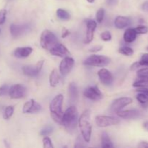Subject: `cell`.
<instances>
[{"instance_id": "16", "label": "cell", "mask_w": 148, "mask_h": 148, "mask_svg": "<svg viewBox=\"0 0 148 148\" xmlns=\"http://www.w3.org/2000/svg\"><path fill=\"white\" fill-rule=\"evenodd\" d=\"M119 117L126 119H134L138 118L140 116V113L138 110H127V111H120L116 113Z\"/></svg>"}, {"instance_id": "7", "label": "cell", "mask_w": 148, "mask_h": 148, "mask_svg": "<svg viewBox=\"0 0 148 148\" xmlns=\"http://www.w3.org/2000/svg\"><path fill=\"white\" fill-rule=\"evenodd\" d=\"M27 90L24 85L21 84H16L10 88L9 95L12 99H19L25 96Z\"/></svg>"}, {"instance_id": "38", "label": "cell", "mask_w": 148, "mask_h": 148, "mask_svg": "<svg viewBox=\"0 0 148 148\" xmlns=\"http://www.w3.org/2000/svg\"><path fill=\"white\" fill-rule=\"evenodd\" d=\"M137 75L138 77H148V68H144L138 70Z\"/></svg>"}, {"instance_id": "31", "label": "cell", "mask_w": 148, "mask_h": 148, "mask_svg": "<svg viewBox=\"0 0 148 148\" xmlns=\"http://www.w3.org/2000/svg\"><path fill=\"white\" fill-rule=\"evenodd\" d=\"M137 34H146L148 33V27L145 25H139L135 28Z\"/></svg>"}, {"instance_id": "15", "label": "cell", "mask_w": 148, "mask_h": 148, "mask_svg": "<svg viewBox=\"0 0 148 148\" xmlns=\"http://www.w3.org/2000/svg\"><path fill=\"white\" fill-rule=\"evenodd\" d=\"M97 23L96 22L92 20H89L87 22V32L86 37H85V43H90L93 39L94 32L96 29Z\"/></svg>"}, {"instance_id": "8", "label": "cell", "mask_w": 148, "mask_h": 148, "mask_svg": "<svg viewBox=\"0 0 148 148\" xmlns=\"http://www.w3.org/2000/svg\"><path fill=\"white\" fill-rule=\"evenodd\" d=\"M75 64V60L70 56H65L59 64V71L62 75L66 76L71 72Z\"/></svg>"}, {"instance_id": "23", "label": "cell", "mask_w": 148, "mask_h": 148, "mask_svg": "<svg viewBox=\"0 0 148 148\" xmlns=\"http://www.w3.org/2000/svg\"><path fill=\"white\" fill-rule=\"evenodd\" d=\"M133 86L135 88H148V77H139L133 84Z\"/></svg>"}, {"instance_id": "5", "label": "cell", "mask_w": 148, "mask_h": 148, "mask_svg": "<svg viewBox=\"0 0 148 148\" xmlns=\"http://www.w3.org/2000/svg\"><path fill=\"white\" fill-rule=\"evenodd\" d=\"M111 59L102 55H92L84 61L83 64L86 66L104 67L109 64Z\"/></svg>"}, {"instance_id": "24", "label": "cell", "mask_w": 148, "mask_h": 148, "mask_svg": "<svg viewBox=\"0 0 148 148\" xmlns=\"http://www.w3.org/2000/svg\"><path fill=\"white\" fill-rule=\"evenodd\" d=\"M59 82V75L58 71L56 69H53L51 72L50 77H49V82L51 87H56Z\"/></svg>"}, {"instance_id": "30", "label": "cell", "mask_w": 148, "mask_h": 148, "mask_svg": "<svg viewBox=\"0 0 148 148\" xmlns=\"http://www.w3.org/2000/svg\"><path fill=\"white\" fill-rule=\"evenodd\" d=\"M104 14H105V10L103 8H100L96 12V20L98 23H101L103 20Z\"/></svg>"}, {"instance_id": "9", "label": "cell", "mask_w": 148, "mask_h": 148, "mask_svg": "<svg viewBox=\"0 0 148 148\" xmlns=\"http://www.w3.org/2000/svg\"><path fill=\"white\" fill-rule=\"evenodd\" d=\"M132 103V99L131 98H129V97L117 98L113 102L111 106V109L114 112L117 113L121 111L122 108H124L125 106L131 104Z\"/></svg>"}, {"instance_id": "32", "label": "cell", "mask_w": 148, "mask_h": 148, "mask_svg": "<svg viewBox=\"0 0 148 148\" xmlns=\"http://www.w3.org/2000/svg\"><path fill=\"white\" fill-rule=\"evenodd\" d=\"M85 140H84L83 137H78L77 139L76 140V143H75V147H86V145L84 144V143H85ZM87 143V142H86Z\"/></svg>"}, {"instance_id": "6", "label": "cell", "mask_w": 148, "mask_h": 148, "mask_svg": "<svg viewBox=\"0 0 148 148\" xmlns=\"http://www.w3.org/2000/svg\"><path fill=\"white\" fill-rule=\"evenodd\" d=\"M95 123L99 127H107L116 125L119 123L118 119L108 116H98L95 118Z\"/></svg>"}, {"instance_id": "40", "label": "cell", "mask_w": 148, "mask_h": 148, "mask_svg": "<svg viewBox=\"0 0 148 148\" xmlns=\"http://www.w3.org/2000/svg\"><path fill=\"white\" fill-rule=\"evenodd\" d=\"M118 0H106V3L109 6H114L117 4Z\"/></svg>"}, {"instance_id": "29", "label": "cell", "mask_w": 148, "mask_h": 148, "mask_svg": "<svg viewBox=\"0 0 148 148\" xmlns=\"http://www.w3.org/2000/svg\"><path fill=\"white\" fill-rule=\"evenodd\" d=\"M53 127H51V126H46V127H44V128L40 131V134H41L42 136L46 137V136H48L49 135V134H51V133L53 132Z\"/></svg>"}, {"instance_id": "45", "label": "cell", "mask_w": 148, "mask_h": 148, "mask_svg": "<svg viewBox=\"0 0 148 148\" xmlns=\"http://www.w3.org/2000/svg\"><path fill=\"white\" fill-rule=\"evenodd\" d=\"M143 127H144V128L147 131H148V121L144 123V124H143Z\"/></svg>"}, {"instance_id": "26", "label": "cell", "mask_w": 148, "mask_h": 148, "mask_svg": "<svg viewBox=\"0 0 148 148\" xmlns=\"http://www.w3.org/2000/svg\"><path fill=\"white\" fill-rule=\"evenodd\" d=\"M14 106H9L6 107L4 114H3V118L6 120L11 118L12 116L14 114Z\"/></svg>"}, {"instance_id": "41", "label": "cell", "mask_w": 148, "mask_h": 148, "mask_svg": "<svg viewBox=\"0 0 148 148\" xmlns=\"http://www.w3.org/2000/svg\"><path fill=\"white\" fill-rule=\"evenodd\" d=\"M102 49V46H95V47L92 48V49L90 50V51L91 52H97V51H99L100 50H101Z\"/></svg>"}, {"instance_id": "13", "label": "cell", "mask_w": 148, "mask_h": 148, "mask_svg": "<svg viewBox=\"0 0 148 148\" xmlns=\"http://www.w3.org/2000/svg\"><path fill=\"white\" fill-rule=\"evenodd\" d=\"M50 53L54 56H59V57H65L70 55V53L68 51V49L64 46L63 44L58 43L55 45L53 48L50 50Z\"/></svg>"}, {"instance_id": "1", "label": "cell", "mask_w": 148, "mask_h": 148, "mask_svg": "<svg viewBox=\"0 0 148 148\" xmlns=\"http://www.w3.org/2000/svg\"><path fill=\"white\" fill-rule=\"evenodd\" d=\"M64 96L62 94H59L54 97L51 102L49 108H50L51 116L55 122L62 125L63 112H62V104H63Z\"/></svg>"}, {"instance_id": "39", "label": "cell", "mask_w": 148, "mask_h": 148, "mask_svg": "<svg viewBox=\"0 0 148 148\" xmlns=\"http://www.w3.org/2000/svg\"><path fill=\"white\" fill-rule=\"evenodd\" d=\"M140 66H140V63H139V62H134V64H133L131 66H130V69H131V70H136V69H138L139 67H140Z\"/></svg>"}, {"instance_id": "47", "label": "cell", "mask_w": 148, "mask_h": 148, "mask_svg": "<svg viewBox=\"0 0 148 148\" xmlns=\"http://www.w3.org/2000/svg\"><path fill=\"white\" fill-rule=\"evenodd\" d=\"M147 50H148V46H147Z\"/></svg>"}, {"instance_id": "3", "label": "cell", "mask_w": 148, "mask_h": 148, "mask_svg": "<svg viewBox=\"0 0 148 148\" xmlns=\"http://www.w3.org/2000/svg\"><path fill=\"white\" fill-rule=\"evenodd\" d=\"M79 129H80L82 136L84 140L89 143L91 137V132H92V126L90 124V111L86 110L84 111L79 119Z\"/></svg>"}, {"instance_id": "11", "label": "cell", "mask_w": 148, "mask_h": 148, "mask_svg": "<svg viewBox=\"0 0 148 148\" xmlns=\"http://www.w3.org/2000/svg\"><path fill=\"white\" fill-rule=\"evenodd\" d=\"M41 109V106L34 99H30L24 104L23 108V114H35Z\"/></svg>"}, {"instance_id": "46", "label": "cell", "mask_w": 148, "mask_h": 148, "mask_svg": "<svg viewBox=\"0 0 148 148\" xmlns=\"http://www.w3.org/2000/svg\"><path fill=\"white\" fill-rule=\"evenodd\" d=\"M87 1H88L89 3H92V2H94V1H95V0H87Z\"/></svg>"}, {"instance_id": "36", "label": "cell", "mask_w": 148, "mask_h": 148, "mask_svg": "<svg viewBox=\"0 0 148 148\" xmlns=\"http://www.w3.org/2000/svg\"><path fill=\"white\" fill-rule=\"evenodd\" d=\"M101 38L104 41H109V40H111V34L110 33V32L108 31H105L103 33H102L101 34Z\"/></svg>"}, {"instance_id": "12", "label": "cell", "mask_w": 148, "mask_h": 148, "mask_svg": "<svg viewBox=\"0 0 148 148\" xmlns=\"http://www.w3.org/2000/svg\"><path fill=\"white\" fill-rule=\"evenodd\" d=\"M98 75L100 80L103 85L108 86L112 84L113 81H114V77H113L112 74L108 69H105V68L100 69L98 72Z\"/></svg>"}, {"instance_id": "33", "label": "cell", "mask_w": 148, "mask_h": 148, "mask_svg": "<svg viewBox=\"0 0 148 148\" xmlns=\"http://www.w3.org/2000/svg\"><path fill=\"white\" fill-rule=\"evenodd\" d=\"M43 147L44 148H53V146L52 145L51 140H50L49 137H48L47 136L44 137V138L43 139Z\"/></svg>"}, {"instance_id": "25", "label": "cell", "mask_w": 148, "mask_h": 148, "mask_svg": "<svg viewBox=\"0 0 148 148\" xmlns=\"http://www.w3.org/2000/svg\"><path fill=\"white\" fill-rule=\"evenodd\" d=\"M56 14H57V17L62 20H68L70 19L69 13L63 9H58L56 11Z\"/></svg>"}, {"instance_id": "37", "label": "cell", "mask_w": 148, "mask_h": 148, "mask_svg": "<svg viewBox=\"0 0 148 148\" xmlns=\"http://www.w3.org/2000/svg\"><path fill=\"white\" fill-rule=\"evenodd\" d=\"M7 10L3 9L0 10V25L4 24L6 20V17H7Z\"/></svg>"}, {"instance_id": "14", "label": "cell", "mask_w": 148, "mask_h": 148, "mask_svg": "<svg viewBox=\"0 0 148 148\" xmlns=\"http://www.w3.org/2000/svg\"><path fill=\"white\" fill-rule=\"evenodd\" d=\"M29 27L27 25H15V24H12L10 25V33L12 36V37L14 38H17L20 36H21L22 34H23L24 33L29 31Z\"/></svg>"}, {"instance_id": "21", "label": "cell", "mask_w": 148, "mask_h": 148, "mask_svg": "<svg viewBox=\"0 0 148 148\" xmlns=\"http://www.w3.org/2000/svg\"><path fill=\"white\" fill-rule=\"evenodd\" d=\"M137 32L134 28H128L124 34V40L126 43H131L135 40L137 38Z\"/></svg>"}, {"instance_id": "19", "label": "cell", "mask_w": 148, "mask_h": 148, "mask_svg": "<svg viewBox=\"0 0 148 148\" xmlns=\"http://www.w3.org/2000/svg\"><path fill=\"white\" fill-rule=\"evenodd\" d=\"M23 72L24 75L28 77H36L40 73V71L38 69L36 65H27L23 67Z\"/></svg>"}, {"instance_id": "22", "label": "cell", "mask_w": 148, "mask_h": 148, "mask_svg": "<svg viewBox=\"0 0 148 148\" xmlns=\"http://www.w3.org/2000/svg\"><path fill=\"white\" fill-rule=\"evenodd\" d=\"M101 146L102 147H114L112 142L110 140L109 136L108 135L106 132H103L101 135Z\"/></svg>"}, {"instance_id": "4", "label": "cell", "mask_w": 148, "mask_h": 148, "mask_svg": "<svg viewBox=\"0 0 148 148\" xmlns=\"http://www.w3.org/2000/svg\"><path fill=\"white\" fill-rule=\"evenodd\" d=\"M58 43V39L51 31L45 30L40 36V45L44 49L50 51Z\"/></svg>"}, {"instance_id": "34", "label": "cell", "mask_w": 148, "mask_h": 148, "mask_svg": "<svg viewBox=\"0 0 148 148\" xmlns=\"http://www.w3.org/2000/svg\"><path fill=\"white\" fill-rule=\"evenodd\" d=\"M10 87L7 85H3L0 86V96H4L9 94Z\"/></svg>"}, {"instance_id": "2", "label": "cell", "mask_w": 148, "mask_h": 148, "mask_svg": "<svg viewBox=\"0 0 148 148\" xmlns=\"http://www.w3.org/2000/svg\"><path fill=\"white\" fill-rule=\"evenodd\" d=\"M78 121V111L76 107L73 106L69 107L63 114L62 125L67 130H73L76 128Z\"/></svg>"}, {"instance_id": "44", "label": "cell", "mask_w": 148, "mask_h": 148, "mask_svg": "<svg viewBox=\"0 0 148 148\" xmlns=\"http://www.w3.org/2000/svg\"><path fill=\"white\" fill-rule=\"evenodd\" d=\"M70 34V33H69V31L68 30H66V29H64L63 31V33H62V37L63 38H66V36H69V35Z\"/></svg>"}, {"instance_id": "18", "label": "cell", "mask_w": 148, "mask_h": 148, "mask_svg": "<svg viewBox=\"0 0 148 148\" xmlns=\"http://www.w3.org/2000/svg\"><path fill=\"white\" fill-rule=\"evenodd\" d=\"M131 24V20L129 17L118 16L115 20V26L118 29H123Z\"/></svg>"}, {"instance_id": "42", "label": "cell", "mask_w": 148, "mask_h": 148, "mask_svg": "<svg viewBox=\"0 0 148 148\" xmlns=\"http://www.w3.org/2000/svg\"><path fill=\"white\" fill-rule=\"evenodd\" d=\"M137 92H144L145 94L147 95L148 97V88H141L140 89L137 90Z\"/></svg>"}, {"instance_id": "20", "label": "cell", "mask_w": 148, "mask_h": 148, "mask_svg": "<svg viewBox=\"0 0 148 148\" xmlns=\"http://www.w3.org/2000/svg\"><path fill=\"white\" fill-rule=\"evenodd\" d=\"M69 95L71 103H76L78 100V89L77 85L74 82H71L69 85Z\"/></svg>"}, {"instance_id": "27", "label": "cell", "mask_w": 148, "mask_h": 148, "mask_svg": "<svg viewBox=\"0 0 148 148\" xmlns=\"http://www.w3.org/2000/svg\"><path fill=\"white\" fill-rule=\"evenodd\" d=\"M137 100L140 102V103H141L142 105L145 106L146 104L148 103V97L146 94H145L144 92H140V93L137 95Z\"/></svg>"}, {"instance_id": "43", "label": "cell", "mask_w": 148, "mask_h": 148, "mask_svg": "<svg viewBox=\"0 0 148 148\" xmlns=\"http://www.w3.org/2000/svg\"><path fill=\"white\" fill-rule=\"evenodd\" d=\"M139 147H148L147 142H142L138 145Z\"/></svg>"}, {"instance_id": "17", "label": "cell", "mask_w": 148, "mask_h": 148, "mask_svg": "<svg viewBox=\"0 0 148 148\" xmlns=\"http://www.w3.org/2000/svg\"><path fill=\"white\" fill-rule=\"evenodd\" d=\"M33 52V49L31 47H19L14 50V56L19 59H23V58L28 57L31 53Z\"/></svg>"}, {"instance_id": "10", "label": "cell", "mask_w": 148, "mask_h": 148, "mask_svg": "<svg viewBox=\"0 0 148 148\" xmlns=\"http://www.w3.org/2000/svg\"><path fill=\"white\" fill-rule=\"evenodd\" d=\"M84 95L92 101H99L103 98V94L97 86L89 87L84 91Z\"/></svg>"}, {"instance_id": "28", "label": "cell", "mask_w": 148, "mask_h": 148, "mask_svg": "<svg viewBox=\"0 0 148 148\" xmlns=\"http://www.w3.org/2000/svg\"><path fill=\"white\" fill-rule=\"evenodd\" d=\"M119 52L125 56H132L134 53V51L132 50V49L128 47V46H124V47L120 48L119 49Z\"/></svg>"}, {"instance_id": "35", "label": "cell", "mask_w": 148, "mask_h": 148, "mask_svg": "<svg viewBox=\"0 0 148 148\" xmlns=\"http://www.w3.org/2000/svg\"><path fill=\"white\" fill-rule=\"evenodd\" d=\"M140 66H148V53H144L142 56L141 60L139 62Z\"/></svg>"}]
</instances>
